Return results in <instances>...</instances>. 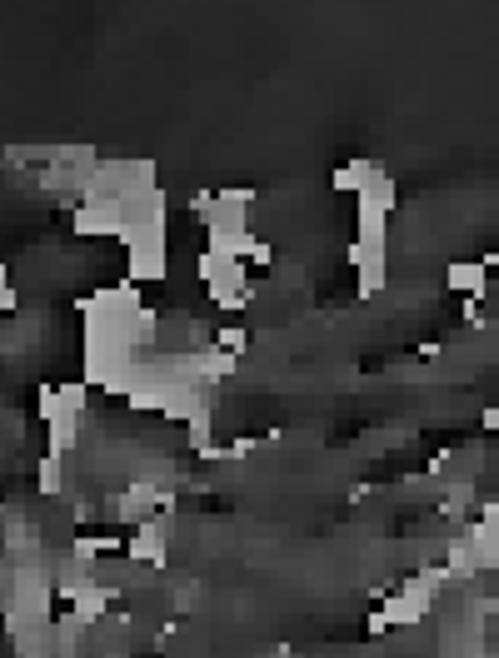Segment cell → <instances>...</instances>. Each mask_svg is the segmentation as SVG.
I'll return each mask as SVG.
<instances>
[{
    "instance_id": "obj_1",
    "label": "cell",
    "mask_w": 499,
    "mask_h": 658,
    "mask_svg": "<svg viewBox=\"0 0 499 658\" xmlns=\"http://www.w3.org/2000/svg\"><path fill=\"white\" fill-rule=\"evenodd\" d=\"M350 270L360 275V300H370L390 285V250H370V245L350 240Z\"/></svg>"
},
{
    "instance_id": "obj_2",
    "label": "cell",
    "mask_w": 499,
    "mask_h": 658,
    "mask_svg": "<svg viewBox=\"0 0 499 658\" xmlns=\"http://www.w3.org/2000/svg\"><path fill=\"white\" fill-rule=\"evenodd\" d=\"M445 285H450L455 295H465V300H485L490 270H485V260H450V265H445Z\"/></svg>"
},
{
    "instance_id": "obj_3",
    "label": "cell",
    "mask_w": 499,
    "mask_h": 658,
    "mask_svg": "<svg viewBox=\"0 0 499 658\" xmlns=\"http://www.w3.org/2000/svg\"><path fill=\"white\" fill-rule=\"evenodd\" d=\"M395 200H400V185H395V175L390 170H380L360 195H355V210H375V215H390L395 210Z\"/></svg>"
},
{
    "instance_id": "obj_4",
    "label": "cell",
    "mask_w": 499,
    "mask_h": 658,
    "mask_svg": "<svg viewBox=\"0 0 499 658\" xmlns=\"http://www.w3.org/2000/svg\"><path fill=\"white\" fill-rule=\"evenodd\" d=\"M380 170H385V165H375V160H350V165H335L330 190H335V195H360V190H365Z\"/></svg>"
},
{
    "instance_id": "obj_5",
    "label": "cell",
    "mask_w": 499,
    "mask_h": 658,
    "mask_svg": "<svg viewBox=\"0 0 499 658\" xmlns=\"http://www.w3.org/2000/svg\"><path fill=\"white\" fill-rule=\"evenodd\" d=\"M125 554L135 564H165V529L160 524H140L135 539H125Z\"/></svg>"
},
{
    "instance_id": "obj_6",
    "label": "cell",
    "mask_w": 499,
    "mask_h": 658,
    "mask_svg": "<svg viewBox=\"0 0 499 658\" xmlns=\"http://www.w3.org/2000/svg\"><path fill=\"white\" fill-rule=\"evenodd\" d=\"M45 434H50V454L75 449V439H80V414H60V419H50Z\"/></svg>"
},
{
    "instance_id": "obj_7",
    "label": "cell",
    "mask_w": 499,
    "mask_h": 658,
    "mask_svg": "<svg viewBox=\"0 0 499 658\" xmlns=\"http://www.w3.org/2000/svg\"><path fill=\"white\" fill-rule=\"evenodd\" d=\"M60 459H65V454H45V459H40L35 489H40L45 499H50V494H60V484H65V474H60Z\"/></svg>"
},
{
    "instance_id": "obj_8",
    "label": "cell",
    "mask_w": 499,
    "mask_h": 658,
    "mask_svg": "<svg viewBox=\"0 0 499 658\" xmlns=\"http://www.w3.org/2000/svg\"><path fill=\"white\" fill-rule=\"evenodd\" d=\"M215 344H220L225 354H245V344H250V334H245V329H220V334H215Z\"/></svg>"
},
{
    "instance_id": "obj_9",
    "label": "cell",
    "mask_w": 499,
    "mask_h": 658,
    "mask_svg": "<svg viewBox=\"0 0 499 658\" xmlns=\"http://www.w3.org/2000/svg\"><path fill=\"white\" fill-rule=\"evenodd\" d=\"M480 424H485V434H495L499 439V404H490V409L480 414Z\"/></svg>"
},
{
    "instance_id": "obj_10",
    "label": "cell",
    "mask_w": 499,
    "mask_h": 658,
    "mask_svg": "<svg viewBox=\"0 0 499 658\" xmlns=\"http://www.w3.org/2000/svg\"><path fill=\"white\" fill-rule=\"evenodd\" d=\"M250 260H255V265H270V260H275V250H270L265 240H255V250H250Z\"/></svg>"
}]
</instances>
